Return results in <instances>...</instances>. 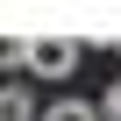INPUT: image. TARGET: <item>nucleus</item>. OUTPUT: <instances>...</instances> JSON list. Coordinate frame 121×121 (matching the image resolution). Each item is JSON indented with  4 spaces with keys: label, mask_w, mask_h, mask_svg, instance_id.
I'll use <instances>...</instances> for the list:
<instances>
[{
    "label": "nucleus",
    "mask_w": 121,
    "mask_h": 121,
    "mask_svg": "<svg viewBox=\"0 0 121 121\" xmlns=\"http://www.w3.org/2000/svg\"><path fill=\"white\" fill-rule=\"evenodd\" d=\"M43 121H107V114H100V100H57V107H43Z\"/></svg>",
    "instance_id": "3"
},
{
    "label": "nucleus",
    "mask_w": 121,
    "mask_h": 121,
    "mask_svg": "<svg viewBox=\"0 0 121 121\" xmlns=\"http://www.w3.org/2000/svg\"><path fill=\"white\" fill-rule=\"evenodd\" d=\"M14 64H29V36H0V71H14Z\"/></svg>",
    "instance_id": "4"
},
{
    "label": "nucleus",
    "mask_w": 121,
    "mask_h": 121,
    "mask_svg": "<svg viewBox=\"0 0 121 121\" xmlns=\"http://www.w3.org/2000/svg\"><path fill=\"white\" fill-rule=\"evenodd\" d=\"M0 121H43L36 100H29V86H0Z\"/></svg>",
    "instance_id": "2"
},
{
    "label": "nucleus",
    "mask_w": 121,
    "mask_h": 121,
    "mask_svg": "<svg viewBox=\"0 0 121 121\" xmlns=\"http://www.w3.org/2000/svg\"><path fill=\"white\" fill-rule=\"evenodd\" d=\"M100 114H107V121H121V78H114V86L100 93Z\"/></svg>",
    "instance_id": "5"
},
{
    "label": "nucleus",
    "mask_w": 121,
    "mask_h": 121,
    "mask_svg": "<svg viewBox=\"0 0 121 121\" xmlns=\"http://www.w3.org/2000/svg\"><path fill=\"white\" fill-rule=\"evenodd\" d=\"M71 64H78L71 36H29V71L36 78H71Z\"/></svg>",
    "instance_id": "1"
}]
</instances>
